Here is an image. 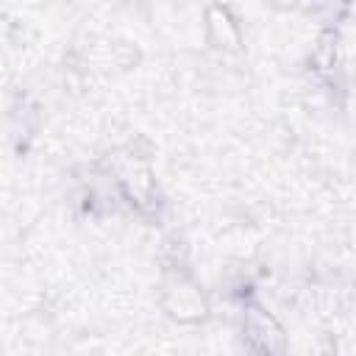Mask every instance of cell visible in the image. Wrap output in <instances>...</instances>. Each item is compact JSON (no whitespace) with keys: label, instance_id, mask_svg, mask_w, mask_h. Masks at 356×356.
Listing matches in <instances>:
<instances>
[{"label":"cell","instance_id":"1","mask_svg":"<svg viewBox=\"0 0 356 356\" xmlns=\"http://www.w3.org/2000/svg\"><path fill=\"white\" fill-rule=\"evenodd\" d=\"M103 172L114 186L120 203H125L136 217L159 222L164 214V192L147 156L136 150H117L106 156Z\"/></svg>","mask_w":356,"mask_h":356},{"label":"cell","instance_id":"2","mask_svg":"<svg viewBox=\"0 0 356 356\" xmlns=\"http://www.w3.org/2000/svg\"><path fill=\"white\" fill-rule=\"evenodd\" d=\"M159 306L178 325H203L211 317L209 295L184 264H170L161 273Z\"/></svg>","mask_w":356,"mask_h":356},{"label":"cell","instance_id":"3","mask_svg":"<svg viewBox=\"0 0 356 356\" xmlns=\"http://www.w3.org/2000/svg\"><path fill=\"white\" fill-rule=\"evenodd\" d=\"M239 328H242V339L250 356H286L289 350L286 328L259 298L242 300Z\"/></svg>","mask_w":356,"mask_h":356},{"label":"cell","instance_id":"4","mask_svg":"<svg viewBox=\"0 0 356 356\" xmlns=\"http://www.w3.org/2000/svg\"><path fill=\"white\" fill-rule=\"evenodd\" d=\"M203 36H206V44L222 56H236L245 47L239 17L225 3H209L203 8Z\"/></svg>","mask_w":356,"mask_h":356}]
</instances>
